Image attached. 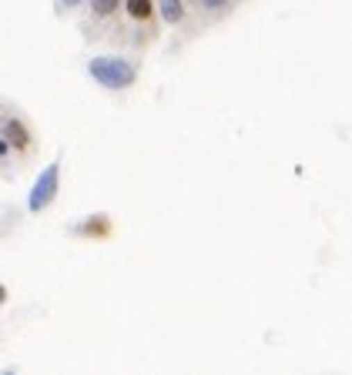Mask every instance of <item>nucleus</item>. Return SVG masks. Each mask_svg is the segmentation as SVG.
I'll return each instance as SVG.
<instances>
[{
    "mask_svg": "<svg viewBox=\"0 0 352 375\" xmlns=\"http://www.w3.org/2000/svg\"><path fill=\"white\" fill-rule=\"evenodd\" d=\"M87 74L98 81L101 88H108V91H124V88H131L135 84V64L131 60H124V57H91L87 60Z\"/></svg>",
    "mask_w": 352,
    "mask_h": 375,
    "instance_id": "f257e3e1",
    "label": "nucleus"
},
{
    "mask_svg": "<svg viewBox=\"0 0 352 375\" xmlns=\"http://www.w3.org/2000/svg\"><path fill=\"white\" fill-rule=\"evenodd\" d=\"M58 188H60V165L58 161H51L47 168L37 174V181L31 188V194H27V208L40 215L44 208H51V201L58 198Z\"/></svg>",
    "mask_w": 352,
    "mask_h": 375,
    "instance_id": "f03ea898",
    "label": "nucleus"
},
{
    "mask_svg": "<svg viewBox=\"0 0 352 375\" xmlns=\"http://www.w3.org/2000/svg\"><path fill=\"white\" fill-rule=\"evenodd\" d=\"M3 138H7L10 144H17V148H27V144H31V138H27V131H24V124L14 121V117L3 121Z\"/></svg>",
    "mask_w": 352,
    "mask_h": 375,
    "instance_id": "7ed1b4c3",
    "label": "nucleus"
},
{
    "mask_svg": "<svg viewBox=\"0 0 352 375\" xmlns=\"http://www.w3.org/2000/svg\"><path fill=\"white\" fill-rule=\"evenodd\" d=\"M185 17V3L181 0H161V20L165 24H178Z\"/></svg>",
    "mask_w": 352,
    "mask_h": 375,
    "instance_id": "20e7f679",
    "label": "nucleus"
},
{
    "mask_svg": "<svg viewBox=\"0 0 352 375\" xmlns=\"http://www.w3.org/2000/svg\"><path fill=\"white\" fill-rule=\"evenodd\" d=\"M124 10L135 20H148L151 17V0H124Z\"/></svg>",
    "mask_w": 352,
    "mask_h": 375,
    "instance_id": "39448f33",
    "label": "nucleus"
},
{
    "mask_svg": "<svg viewBox=\"0 0 352 375\" xmlns=\"http://www.w3.org/2000/svg\"><path fill=\"white\" fill-rule=\"evenodd\" d=\"M117 3H121V0H91V10H94L98 17H108V14L117 10Z\"/></svg>",
    "mask_w": 352,
    "mask_h": 375,
    "instance_id": "423d86ee",
    "label": "nucleus"
},
{
    "mask_svg": "<svg viewBox=\"0 0 352 375\" xmlns=\"http://www.w3.org/2000/svg\"><path fill=\"white\" fill-rule=\"evenodd\" d=\"M195 3H198V7H205V10H221L228 0H195Z\"/></svg>",
    "mask_w": 352,
    "mask_h": 375,
    "instance_id": "0eeeda50",
    "label": "nucleus"
},
{
    "mask_svg": "<svg viewBox=\"0 0 352 375\" xmlns=\"http://www.w3.org/2000/svg\"><path fill=\"white\" fill-rule=\"evenodd\" d=\"M60 3H64V7H78L81 0H60Z\"/></svg>",
    "mask_w": 352,
    "mask_h": 375,
    "instance_id": "6e6552de",
    "label": "nucleus"
}]
</instances>
